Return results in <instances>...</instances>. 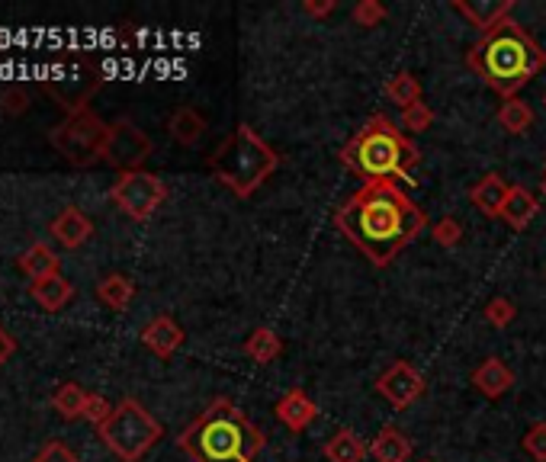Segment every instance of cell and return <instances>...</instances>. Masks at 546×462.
I'll return each mask as SVG.
<instances>
[{
  "label": "cell",
  "mask_w": 546,
  "mask_h": 462,
  "mask_svg": "<svg viewBox=\"0 0 546 462\" xmlns=\"http://www.w3.org/2000/svg\"><path fill=\"white\" fill-rule=\"evenodd\" d=\"M466 65L485 87H492L502 100H511L546 68V52L518 20L508 17L469 45Z\"/></svg>",
  "instance_id": "obj_2"
},
{
  "label": "cell",
  "mask_w": 546,
  "mask_h": 462,
  "mask_svg": "<svg viewBox=\"0 0 546 462\" xmlns=\"http://www.w3.org/2000/svg\"><path fill=\"white\" fill-rule=\"evenodd\" d=\"M106 138H110V126L90 110L74 113L62 122V126L52 129L55 151L74 167H90V164L103 161Z\"/></svg>",
  "instance_id": "obj_7"
},
{
  "label": "cell",
  "mask_w": 546,
  "mask_h": 462,
  "mask_svg": "<svg viewBox=\"0 0 546 462\" xmlns=\"http://www.w3.org/2000/svg\"><path fill=\"white\" fill-rule=\"evenodd\" d=\"M543 174H546V164H543Z\"/></svg>",
  "instance_id": "obj_41"
},
{
  "label": "cell",
  "mask_w": 546,
  "mask_h": 462,
  "mask_svg": "<svg viewBox=\"0 0 546 462\" xmlns=\"http://www.w3.org/2000/svg\"><path fill=\"white\" fill-rule=\"evenodd\" d=\"M209 171L225 190H232L238 199L254 196V190L280 167V154L267 145L248 122L238 126L222 138V145L209 154Z\"/></svg>",
  "instance_id": "obj_5"
},
{
  "label": "cell",
  "mask_w": 546,
  "mask_h": 462,
  "mask_svg": "<svg viewBox=\"0 0 546 462\" xmlns=\"http://www.w3.org/2000/svg\"><path fill=\"white\" fill-rule=\"evenodd\" d=\"M97 430L100 440L110 446V453L119 456V462H139L164 437V427L135 398H123Z\"/></svg>",
  "instance_id": "obj_6"
},
{
  "label": "cell",
  "mask_w": 546,
  "mask_h": 462,
  "mask_svg": "<svg viewBox=\"0 0 546 462\" xmlns=\"http://www.w3.org/2000/svg\"><path fill=\"white\" fill-rule=\"evenodd\" d=\"M113 203L123 209L129 219L135 222H148L151 215L158 212V206L168 199V187L158 174H148V171H129V174H119L113 183Z\"/></svg>",
  "instance_id": "obj_8"
},
{
  "label": "cell",
  "mask_w": 546,
  "mask_h": 462,
  "mask_svg": "<svg viewBox=\"0 0 546 462\" xmlns=\"http://www.w3.org/2000/svg\"><path fill=\"white\" fill-rule=\"evenodd\" d=\"M511 183L502 174H485L479 177L473 187H469V203H473L485 219H502V209H505V199H508Z\"/></svg>",
  "instance_id": "obj_15"
},
{
  "label": "cell",
  "mask_w": 546,
  "mask_h": 462,
  "mask_svg": "<svg viewBox=\"0 0 546 462\" xmlns=\"http://www.w3.org/2000/svg\"><path fill=\"white\" fill-rule=\"evenodd\" d=\"M322 453L328 462H363V456L370 453V446L363 443L351 427H338L322 446Z\"/></svg>",
  "instance_id": "obj_21"
},
{
  "label": "cell",
  "mask_w": 546,
  "mask_h": 462,
  "mask_svg": "<svg viewBox=\"0 0 546 462\" xmlns=\"http://www.w3.org/2000/svg\"><path fill=\"white\" fill-rule=\"evenodd\" d=\"M450 7L457 10L469 26H476L479 33H489L492 26L511 17L514 0H453Z\"/></svg>",
  "instance_id": "obj_14"
},
{
  "label": "cell",
  "mask_w": 546,
  "mask_h": 462,
  "mask_svg": "<svg viewBox=\"0 0 546 462\" xmlns=\"http://www.w3.org/2000/svg\"><path fill=\"white\" fill-rule=\"evenodd\" d=\"M335 225L373 267H389L428 228V215L392 180H376L344 199Z\"/></svg>",
  "instance_id": "obj_1"
},
{
  "label": "cell",
  "mask_w": 546,
  "mask_h": 462,
  "mask_svg": "<svg viewBox=\"0 0 546 462\" xmlns=\"http://www.w3.org/2000/svg\"><path fill=\"white\" fill-rule=\"evenodd\" d=\"M302 10H306L312 20H325V17H331V13L338 10V0H306Z\"/></svg>",
  "instance_id": "obj_37"
},
{
  "label": "cell",
  "mask_w": 546,
  "mask_h": 462,
  "mask_svg": "<svg viewBox=\"0 0 546 462\" xmlns=\"http://www.w3.org/2000/svg\"><path fill=\"white\" fill-rule=\"evenodd\" d=\"M431 238L434 244H441V248H457L463 241V225L453 219V215H441V219L431 225Z\"/></svg>",
  "instance_id": "obj_32"
},
{
  "label": "cell",
  "mask_w": 546,
  "mask_h": 462,
  "mask_svg": "<svg viewBox=\"0 0 546 462\" xmlns=\"http://www.w3.org/2000/svg\"><path fill=\"white\" fill-rule=\"evenodd\" d=\"M87 398L90 395L81 389L78 382H65V385H58V392L52 395V405H55V411L62 414L65 421H78V418H84Z\"/></svg>",
  "instance_id": "obj_28"
},
{
  "label": "cell",
  "mask_w": 546,
  "mask_h": 462,
  "mask_svg": "<svg viewBox=\"0 0 546 462\" xmlns=\"http://www.w3.org/2000/svg\"><path fill=\"white\" fill-rule=\"evenodd\" d=\"M168 132H171V138L177 145L193 148L206 135V119L196 113L193 106H180V110H174L171 119H168Z\"/></svg>",
  "instance_id": "obj_22"
},
{
  "label": "cell",
  "mask_w": 546,
  "mask_h": 462,
  "mask_svg": "<svg viewBox=\"0 0 546 462\" xmlns=\"http://www.w3.org/2000/svg\"><path fill=\"white\" fill-rule=\"evenodd\" d=\"M20 267H23V273L29 276V280L36 283V280H45V276H55L58 273V257H55V251L45 241H33L23 251Z\"/></svg>",
  "instance_id": "obj_24"
},
{
  "label": "cell",
  "mask_w": 546,
  "mask_h": 462,
  "mask_svg": "<svg viewBox=\"0 0 546 462\" xmlns=\"http://www.w3.org/2000/svg\"><path fill=\"white\" fill-rule=\"evenodd\" d=\"M273 411H277V421L286 430H293V434H302V430L318 418V405L306 395V389H290Z\"/></svg>",
  "instance_id": "obj_16"
},
{
  "label": "cell",
  "mask_w": 546,
  "mask_h": 462,
  "mask_svg": "<svg viewBox=\"0 0 546 462\" xmlns=\"http://www.w3.org/2000/svg\"><path fill=\"white\" fill-rule=\"evenodd\" d=\"M177 446L193 462H254L267 446V434L245 418L232 398H216L177 437Z\"/></svg>",
  "instance_id": "obj_4"
},
{
  "label": "cell",
  "mask_w": 546,
  "mask_h": 462,
  "mask_svg": "<svg viewBox=\"0 0 546 462\" xmlns=\"http://www.w3.org/2000/svg\"><path fill=\"white\" fill-rule=\"evenodd\" d=\"M540 212V199L530 193L521 183H511L508 199H505V209H502V219L514 228V231H524L530 222L537 219Z\"/></svg>",
  "instance_id": "obj_18"
},
{
  "label": "cell",
  "mask_w": 546,
  "mask_h": 462,
  "mask_svg": "<svg viewBox=\"0 0 546 462\" xmlns=\"http://www.w3.org/2000/svg\"><path fill=\"white\" fill-rule=\"evenodd\" d=\"M498 126H502L508 135H527L534 129V110H530V103L521 97L505 100L498 106Z\"/></svg>",
  "instance_id": "obj_25"
},
{
  "label": "cell",
  "mask_w": 546,
  "mask_h": 462,
  "mask_svg": "<svg viewBox=\"0 0 546 462\" xmlns=\"http://www.w3.org/2000/svg\"><path fill=\"white\" fill-rule=\"evenodd\" d=\"M36 462H78V456H74L65 443H45L42 446V453L36 456Z\"/></svg>",
  "instance_id": "obj_36"
},
{
  "label": "cell",
  "mask_w": 546,
  "mask_h": 462,
  "mask_svg": "<svg viewBox=\"0 0 546 462\" xmlns=\"http://www.w3.org/2000/svg\"><path fill=\"white\" fill-rule=\"evenodd\" d=\"M148 158H151V138L132 119H116L103 148V164L116 167L119 174H129L142 171V164Z\"/></svg>",
  "instance_id": "obj_9"
},
{
  "label": "cell",
  "mask_w": 546,
  "mask_h": 462,
  "mask_svg": "<svg viewBox=\"0 0 546 462\" xmlns=\"http://www.w3.org/2000/svg\"><path fill=\"white\" fill-rule=\"evenodd\" d=\"M543 103H546V97H543Z\"/></svg>",
  "instance_id": "obj_42"
},
{
  "label": "cell",
  "mask_w": 546,
  "mask_h": 462,
  "mask_svg": "<svg viewBox=\"0 0 546 462\" xmlns=\"http://www.w3.org/2000/svg\"><path fill=\"white\" fill-rule=\"evenodd\" d=\"M540 187H543V196H546V174H543V180H540Z\"/></svg>",
  "instance_id": "obj_39"
},
{
  "label": "cell",
  "mask_w": 546,
  "mask_h": 462,
  "mask_svg": "<svg viewBox=\"0 0 546 462\" xmlns=\"http://www.w3.org/2000/svg\"><path fill=\"white\" fill-rule=\"evenodd\" d=\"M370 456L376 462H408L412 459V440L399 427H379V434L370 443Z\"/></svg>",
  "instance_id": "obj_19"
},
{
  "label": "cell",
  "mask_w": 546,
  "mask_h": 462,
  "mask_svg": "<svg viewBox=\"0 0 546 462\" xmlns=\"http://www.w3.org/2000/svg\"><path fill=\"white\" fill-rule=\"evenodd\" d=\"M421 462H437V459H421Z\"/></svg>",
  "instance_id": "obj_40"
},
{
  "label": "cell",
  "mask_w": 546,
  "mask_h": 462,
  "mask_svg": "<svg viewBox=\"0 0 546 462\" xmlns=\"http://www.w3.org/2000/svg\"><path fill=\"white\" fill-rule=\"evenodd\" d=\"M485 321H489L492 328H508L514 318H518V305H514L508 296H492L482 308Z\"/></svg>",
  "instance_id": "obj_30"
},
{
  "label": "cell",
  "mask_w": 546,
  "mask_h": 462,
  "mask_svg": "<svg viewBox=\"0 0 546 462\" xmlns=\"http://www.w3.org/2000/svg\"><path fill=\"white\" fill-rule=\"evenodd\" d=\"M113 408H116V405L106 402L103 395H90V398H87V408H84V418H87L90 424H97V427H100V424L113 414Z\"/></svg>",
  "instance_id": "obj_35"
},
{
  "label": "cell",
  "mask_w": 546,
  "mask_h": 462,
  "mask_svg": "<svg viewBox=\"0 0 546 462\" xmlns=\"http://www.w3.org/2000/svg\"><path fill=\"white\" fill-rule=\"evenodd\" d=\"M100 84H103V77H100L97 68L74 65L62 77H49V81H45V90H49V94L58 100V106H65V110L74 116V113L87 110V100L97 94Z\"/></svg>",
  "instance_id": "obj_11"
},
{
  "label": "cell",
  "mask_w": 546,
  "mask_h": 462,
  "mask_svg": "<svg viewBox=\"0 0 546 462\" xmlns=\"http://www.w3.org/2000/svg\"><path fill=\"white\" fill-rule=\"evenodd\" d=\"M386 17H389V10L379 4V0H357L354 10H351V20L360 29H376Z\"/></svg>",
  "instance_id": "obj_31"
},
{
  "label": "cell",
  "mask_w": 546,
  "mask_h": 462,
  "mask_svg": "<svg viewBox=\"0 0 546 462\" xmlns=\"http://www.w3.org/2000/svg\"><path fill=\"white\" fill-rule=\"evenodd\" d=\"M434 126V110L424 100H418V103H412V106H405V110L399 113V129L402 132H412V135H418V132H428Z\"/></svg>",
  "instance_id": "obj_29"
},
{
  "label": "cell",
  "mask_w": 546,
  "mask_h": 462,
  "mask_svg": "<svg viewBox=\"0 0 546 462\" xmlns=\"http://www.w3.org/2000/svg\"><path fill=\"white\" fill-rule=\"evenodd\" d=\"M469 382H473V389L482 398H489V402H498V398H505L514 389V373H511V366L502 357H485L473 369Z\"/></svg>",
  "instance_id": "obj_12"
},
{
  "label": "cell",
  "mask_w": 546,
  "mask_h": 462,
  "mask_svg": "<svg viewBox=\"0 0 546 462\" xmlns=\"http://www.w3.org/2000/svg\"><path fill=\"white\" fill-rule=\"evenodd\" d=\"M97 296L103 305H110L113 312H123V308H129V302L135 299V283L123 273H110L97 283Z\"/></svg>",
  "instance_id": "obj_26"
},
{
  "label": "cell",
  "mask_w": 546,
  "mask_h": 462,
  "mask_svg": "<svg viewBox=\"0 0 546 462\" xmlns=\"http://www.w3.org/2000/svg\"><path fill=\"white\" fill-rule=\"evenodd\" d=\"M424 392H428V382L408 360H396L376 379V395L386 398L396 411L412 408Z\"/></svg>",
  "instance_id": "obj_10"
},
{
  "label": "cell",
  "mask_w": 546,
  "mask_h": 462,
  "mask_svg": "<svg viewBox=\"0 0 546 462\" xmlns=\"http://www.w3.org/2000/svg\"><path fill=\"white\" fill-rule=\"evenodd\" d=\"M13 350H17V341H13V337L4 328H0V366H4L13 357Z\"/></svg>",
  "instance_id": "obj_38"
},
{
  "label": "cell",
  "mask_w": 546,
  "mask_h": 462,
  "mask_svg": "<svg viewBox=\"0 0 546 462\" xmlns=\"http://www.w3.org/2000/svg\"><path fill=\"white\" fill-rule=\"evenodd\" d=\"M283 353V341H280V334L273 331V328H254L248 334V341H245V357L257 366H267L273 363Z\"/></svg>",
  "instance_id": "obj_23"
},
{
  "label": "cell",
  "mask_w": 546,
  "mask_h": 462,
  "mask_svg": "<svg viewBox=\"0 0 546 462\" xmlns=\"http://www.w3.org/2000/svg\"><path fill=\"white\" fill-rule=\"evenodd\" d=\"M383 90H386L389 103H396L399 110H405V106H412V103L421 100V81H418V74H412V71L392 74Z\"/></svg>",
  "instance_id": "obj_27"
},
{
  "label": "cell",
  "mask_w": 546,
  "mask_h": 462,
  "mask_svg": "<svg viewBox=\"0 0 546 462\" xmlns=\"http://www.w3.org/2000/svg\"><path fill=\"white\" fill-rule=\"evenodd\" d=\"M524 450L534 462H546V421H537L527 427L524 434Z\"/></svg>",
  "instance_id": "obj_33"
},
{
  "label": "cell",
  "mask_w": 546,
  "mask_h": 462,
  "mask_svg": "<svg viewBox=\"0 0 546 462\" xmlns=\"http://www.w3.org/2000/svg\"><path fill=\"white\" fill-rule=\"evenodd\" d=\"M49 231H52V238L62 244V248H68V251H74V248H81V244L94 235V225H90V219L81 212V209H74V206H68L65 212H58L55 215V222L49 225Z\"/></svg>",
  "instance_id": "obj_17"
},
{
  "label": "cell",
  "mask_w": 546,
  "mask_h": 462,
  "mask_svg": "<svg viewBox=\"0 0 546 462\" xmlns=\"http://www.w3.org/2000/svg\"><path fill=\"white\" fill-rule=\"evenodd\" d=\"M184 341H187V334H184V328H180L171 315L151 318L148 325L142 328V344L151 353H155V357H161V360H171L174 353L184 347Z\"/></svg>",
  "instance_id": "obj_13"
},
{
  "label": "cell",
  "mask_w": 546,
  "mask_h": 462,
  "mask_svg": "<svg viewBox=\"0 0 546 462\" xmlns=\"http://www.w3.org/2000/svg\"><path fill=\"white\" fill-rule=\"evenodd\" d=\"M338 158L347 171L360 177L363 183H376V180L415 183L412 174L421 164V148L399 129L396 119H389L386 113H373L351 135V142L341 148Z\"/></svg>",
  "instance_id": "obj_3"
},
{
  "label": "cell",
  "mask_w": 546,
  "mask_h": 462,
  "mask_svg": "<svg viewBox=\"0 0 546 462\" xmlns=\"http://www.w3.org/2000/svg\"><path fill=\"white\" fill-rule=\"evenodd\" d=\"M0 110H4L7 116H23L29 110V94L23 87L4 90V97H0Z\"/></svg>",
  "instance_id": "obj_34"
},
{
  "label": "cell",
  "mask_w": 546,
  "mask_h": 462,
  "mask_svg": "<svg viewBox=\"0 0 546 462\" xmlns=\"http://www.w3.org/2000/svg\"><path fill=\"white\" fill-rule=\"evenodd\" d=\"M29 296H33L45 312H62V308L74 299V286L62 273H55V276H45V280H36L29 286Z\"/></svg>",
  "instance_id": "obj_20"
}]
</instances>
